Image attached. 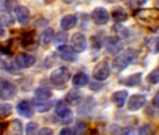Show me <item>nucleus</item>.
Wrapping results in <instances>:
<instances>
[{
	"label": "nucleus",
	"mask_w": 159,
	"mask_h": 135,
	"mask_svg": "<svg viewBox=\"0 0 159 135\" xmlns=\"http://www.w3.org/2000/svg\"><path fill=\"white\" fill-rule=\"evenodd\" d=\"M135 18L143 26L152 31L159 29V10L157 9H141L136 12Z\"/></svg>",
	"instance_id": "nucleus-1"
},
{
	"label": "nucleus",
	"mask_w": 159,
	"mask_h": 135,
	"mask_svg": "<svg viewBox=\"0 0 159 135\" xmlns=\"http://www.w3.org/2000/svg\"><path fill=\"white\" fill-rule=\"evenodd\" d=\"M136 51L134 49H127L118 54L112 61V68L116 72H121L133 62L136 57Z\"/></svg>",
	"instance_id": "nucleus-2"
},
{
	"label": "nucleus",
	"mask_w": 159,
	"mask_h": 135,
	"mask_svg": "<svg viewBox=\"0 0 159 135\" xmlns=\"http://www.w3.org/2000/svg\"><path fill=\"white\" fill-rule=\"evenodd\" d=\"M70 72L66 67L57 68L54 71L52 72L50 75V80L54 86H64L66 85L70 79Z\"/></svg>",
	"instance_id": "nucleus-3"
},
{
	"label": "nucleus",
	"mask_w": 159,
	"mask_h": 135,
	"mask_svg": "<svg viewBox=\"0 0 159 135\" xmlns=\"http://www.w3.org/2000/svg\"><path fill=\"white\" fill-rule=\"evenodd\" d=\"M111 73L110 70V65L108 61L103 60L98 62L93 70L92 75L97 81H105L109 78Z\"/></svg>",
	"instance_id": "nucleus-4"
},
{
	"label": "nucleus",
	"mask_w": 159,
	"mask_h": 135,
	"mask_svg": "<svg viewBox=\"0 0 159 135\" xmlns=\"http://www.w3.org/2000/svg\"><path fill=\"white\" fill-rule=\"evenodd\" d=\"M55 114L60 119H62L63 124H69L73 120V114L70 108L64 101H58L55 106Z\"/></svg>",
	"instance_id": "nucleus-5"
},
{
	"label": "nucleus",
	"mask_w": 159,
	"mask_h": 135,
	"mask_svg": "<svg viewBox=\"0 0 159 135\" xmlns=\"http://www.w3.org/2000/svg\"><path fill=\"white\" fill-rule=\"evenodd\" d=\"M16 94V86L6 80L0 81V100H11Z\"/></svg>",
	"instance_id": "nucleus-6"
},
{
	"label": "nucleus",
	"mask_w": 159,
	"mask_h": 135,
	"mask_svg": "<svg viewBox=\"0 0 159 135\" xmlns=\"http://www.w3.org/2000/svg\"><path fill=\"white\" fill-rule=\"evenodd\" d=\"M91 19L97 26H104L110 20V14L108 11L103 7L96 8L91 13Z\"/></svg>",
	"instance_id": "nucleus-7"
},
{
	"label": "nucleus",
	"mask_w": 159,
	"mask_h": 135,
	"mask_svg": "<svg viewBox=\"0 0 159 135\" xmlns=\"http://www.w3.org/2000/svg\"><path fill=\"white\" fill-rule=\"evenodd\" d=\"M70 44L76 53H83L87 48L86 37L82 33H75L70 39Z\"/></svg>",
	"instance_id": "nucleus-8"
},
{
	"label": "nucleus",
	"mask_w": 159,
	"mask_h": 135,
	"mask_svg": "<svg viewBox=\"0 0 159 135\" xmlns=\"http://www.w3.org/2000/svg\"><path fill=\"white\" fill-rule=\"evenodd\" d=\"M36 63V57L29 54H20L15 58V65L18 69H28Z\"/></svg>",
	"instance_id": "nucleus-9"
},
{
	"label": "nucleus",
	"mask_w": 159,
	"mask_h": 135,
	"mask_svg": "<svg viewBox=\"0 0 159 135\" xmlns=\"http://www.w3.org/2000/svg\"><path fill=\"white\" fill-rule=\"evenodd\" d=\"M146 103V97L140 94L132 95L127 102V109L131 112H136L141 109Z\"/></svg>",
	"instance_id": "nucleus-10"
},
{
	"label": "nucleus",
	"mask_w": 159,
	"mask_h": 135,
	"mask_svg": "<svg viewBox=\"0 0 159 135\" xmlns=\"http://www.w3.org/2000/svg\"><path fill=\"white\" fill-rule=\"evenodd\" d=\"M14 12H15L17 21L19 22L20 25L25 26L29 23L30 18H31V14H30V11L27 7L16 6L14 9Z\"/></svg>",
	"instance_id": "nucleus-11"
},
{
	"label": "nucleus",
	"mask_w": 159,
	"mask_h": 135,
	"mask_svg": "<svg viewBox=\"0 0 159 135\" xmlns=\"http://www.w3.org/2000/svg\"><path fill=\"white\" fill-rule=\"evenodd\" d=\"M58 54L63 60L67 62H75L78 58L77 53L73 50V48L65 44L58 47Z\"/></svg>",
	"instance_id": "nucleus-12"
},
{
	"label": "nucleus",
	"mask_w": 159,
	"mask_h": 135,
	"mask_svg": "<svg viewBox=\"0 0 159 135\" xmlns=\"http://www.w3.org/2000/svg\"><path fill=\"white\" fill-rule=\"evenodd\" d=\"M16 110L21 116L25 118H31L34 115V107L28 100L20 101L16 106Z\"/></svg>",
	"instance_id": "nucleus-13"
},
{
	"label": "nucleus",
	"mask_w": 159,
	"mask_h": 135,
	"mask_svg": "<svg viewBox=\"0 0 159 135\" xmlns=\"http://www.w3.org/2000/svg\"><path fill=\"white\" fill-rule=\"evenodd\" d=\"M65 100L67 104L75 106V105H78L81 103V101L83 100V95L77 89H71L66 93Z\"/></svg>",
	"instance_id": "nucleus-14"
},
{
	"label": "nucleus",
	"mask_w": 159,
	"mask_h": 135,
	"mask_svg": "<svg viewBox=\"0 0 159 135\" xmlns=\"http://www.w3.org/2000/svg\"><path fill=\"white\" fill-rule=\"evenodd\" d=\"M77 25V17L74 14H66L60 20V27L63 31H67L75 27Z\"/></svg>",
	"instance_id": "nucleus-15"
},
{
	"label": "nucleus",
	"mask_w": 159,
	"mask_h": 135,
	"mask_svg": "<svg viewBox=\"0 0 159 135\" xmlns=\"http://www.w3.org/2000/svg\"><path fill=\"white\" fill-rule=\"evenodd\" d=\"M141 78H142V72H137V73L131 74V75L120 80V84L124 85L125 86H128V87L137 86L140 84Z\"/></svg>",
	"instance_id": "nucleus-16"
},
{
	"label": "nucleus",
	"mask_w": 159,
	"mask_h": 135,
	"mask_svg": "<svg viewBox=\"0 0 159 135\" xmlns=\"http://www.w3.org/2000/svg\"><path fill=\"white\" fill-rule=\"evenodd\" d=\"M127 97H128V92L126 90H119L112 94L111 100L117 107L122 108L125 105Z\"/></svg>",
	"instance_id": "nucleus-17"
},
{
	"label": "nucleus",
	"mask_w": 159,
	"mask_h": 135,
	"mask_svg": "<svg viewBox=\"0 0 159 135\" xmlns=\"http://www.w3.org/2000/svg\"><path fill=\"white\" fill-rule=\"evenodd\" d=\"M8 135H23L24 128L23 124L19 119H13L8 126Z\"/></svg>",
	"instance_id": "nucleus-18"
},
{
	"label": "nucleus",
	"mask_w": 159,
	"mask_h": 135,
	"mask_svg": "<svg viewBox=\"0 0 159 135\" xmlns=\"http://www.w3.org/2000/svg\"><path fill=\"white\" fill-rule=\"evenodd\" d=\"M111 16L115 23H123L128 19V14L125 10L122 7H115L111 11Z\"/></svg>",
	"instance_id": "nucleus-19"
},
{
	"label": "nucleus",
	"mask_w": 159,
	"mask_h": 135,
	"mask_svg": "<svg viewBox=\"0 0 159 135\" xmlns=\"http://www.w3.org/2000/svg\"><path fill=\"white\" fill-rule=\"evenodd\" d=\"M36 31L31 30L24 34L23 39H22V46L26 48V49H32V46L36 45Z\"/></svg>",
	"instance_id": "nucleus-20"
},
{
	"label": "nucleus",
	"mask_w": 159,
	"mask_h": 135,
	"mask_svg": "<svg viewBox=\"0 0 159 135\" xmlns=\"http://www.w3.org/2000/svg\"><path fill=\"white\" fill-rule=\"evenodd\" d=\"M89 82V78L86 73L84 72H78L74 75L72 79V84L74 86L77 87H83L85 86Z\"/></svg>",
	"instance_id": "nucleus-21"
},
{
	"label": "nucleus",
	"mask_w": 159,
	"mask_h": 135,
	"mask_svg": "<svg viewBox=\"0 0 159 135\" xmlns=\"http://www.w3.org/2000/svg\"><path fill=\"white\" fill-rule=\"evenodd\" d=\"M53 37H54V31L52 28L49 27V28H46L39 36V42L43 45V46H47L49 45L52 40H53Z\"/></svg>",
	"instance_id": "nucleus-22"
},
{
	"label": "nucleus",
	"mask_w": 159,
	"mask_h": 135,
	"mask_svg": "<svg viewBox=\"0 0 159 135\" xmlns=\"http://www.w3.org/2000/svg\"><path fill=\"white\" fill-rule=\"evenodd\" d=\"M15 19L8 11H0V25L3 26H11L14 25Z\"/></svg>",
	"instance_id": "nucleus-23"
},
{
	"label": "nucleus",
	"mask_w": 159,
	"mask_h": 135,
	"mask_svg": "<svg viewBox=\"0 0 159 135\" xmlns=\"http://www.w3.org/2000/svg\"><path fill=\"white\" fill-rule=\"evenodd\" d=\"M52 92L46 87H39L35 90V97L39 100H48L50 98H52Z\"/></svg>",
	"instance_id": "nucleus-24"
},
{
	"label": "nucleus",
	"mask_w": 159,
	"mask_h": 135,
	"mask_svg": "<svg viewBox=\"0 0 159 135\" xmlns=\"http://www.w3.org/2000/svg\"><path fill=\"white\" fill-rule=\"evenodd\" d=\"M34 107L37 112L39 113H46L50 111L52 107V101H47V100H39L34 102Z\"/></svg>",
	"instance_id": "nucleus-25"
},
{
	"label": "nucleus",
	"mask_w": 159,
	"mask_h": 135,
	"mask_svg": "<svg viewBox=\"0 0 159 135\" xmlns=\"http://www.w3.org/2000/svg\"><path fill=\"white\" fill-rule=\"evenodd\" d=\"M109 131L111 135H129L130 134V131L127 128L122 127L117 124L111 125Z\"/></svg>",
	"instance_id": "nucleus-26"
},
{
	"label": "nucleus",
	"mask_w": 159,
	"mask_h": 135,
	"mask_svg": "<svg viewBox=\"0 0 159 135\" xmlns=\"http://www.w3.org/2000/svg\"><path fill=\"white\" fill-rule=\"evenodd\" d=\"M112 32L115 34V36L119 39H126L129 35V31L128 29L120 25V24H116L115 26H112Z\"/></svg>",
	"instance_id": "nucleus-27"
},
{
	"label": "nucleus",
	"mask_w": 159,
	"mask_h": 135,
	"mask_svg": "<svg viewBox=\"0 0 159 135\" xmlns=\"http://www.w3.org/2000/svg\"><path fill=\"white\" fill-rule=\"evenodd\" d=\"M13 112V107L10 103H0V118H6Z\"/></svg>",
	"instance_id": "nucleus-28"
},
{
	"label": "nucleus",
	"mask_w": 159,
	"mask_h": 135,
	"mask_svg": "<svg viewBox=\"0 0 159 135\" xmlns=\"http://www.w3.org/2000/svg\"><path fill=\"white\" fill-rule=\"evenodd\" d=\"M156 128L152 124H145L139 129V135H154Z\"/></svg>",
	"instance_id": "nucleus-29"
},
{
	"label": "nucleus",
	"mask_w": 159,
	"mask_h": 135,
	"mask_svg": "<svg viewBox=\"0 0 159 135\" xmlns=\"http://www.w3.org/2000/svg\"><path fill=\"white\" fill-rule=\"evenodd\" d=\"M146 82L150 85H156L159 83V68H156L147 75Z\"/></svg>",
	"instance_id": "nucleus-30"
},
{
	"label": "nucleus",
	"mask_w": 159,
	"mask_h": 135,
	"mask_svg": "<svg viewBox=\"0 0 159 135\" xmlns=\"http://www.w3.org/2000/svg\"><path fill=\"white\" fill-rule=\"evenodd\" d=\"M39 125L36 122H29L25 128V135H38Z\"/></svg>",
	"instance_id": "nucleus-31"
},
{
	"label": "nucleus",
	"mask_w": 159,
	"mask_h": 135,
	"mask_svg": "<svg viewBox=\"0 0 159 135\" xmlns=\"http://www.w3.org/2000/svg\"><path fill=\"white\" fill-rule=\"evenodd\" d=\"M54 40L55 44H57L59 46L64 45L66 43V41L67 40V35L65 34L64 32H59L56 35V37H53V40Z\"/></svg>",
	"instance_id": "nucleus-32"
},
{
	"label": "nucleus",
	"mask_w": 159,
	"mask_h": 135,
	"mask_svg": "<svg viewBox=\"0 0 159 135\" xmlns=\"http://www.w3.org/2000/svg\"><path fill=\"white\" fill-rule=\"evenodd\" d=\"M148 45L153 53H158L159 52V38L151 40L149 41Z\"/></svg>",
	"instance_id": "nucleus-33"
},
{
	"label": "nucleus",
	"mask_w": 159,
	"mask_h": 135,
	"mask_svg": "<svg viewBox=\"0 0 159 135\" xmlns=\"http://www.w3.org/2000/svg\"><path fill=\"white\" fill-rule=\"evenodd\" d=\"M84 123H79L76 126L74 135H83L84 134Z\"/></svg>",
	"instance_id": "nucleus-34"
},
{
	"label": "nucleus",
	"mask_w": 159,
	"mask_h": 135,
	"mask_svg": "<svg viewBox=\"0 0 159 135\" xmlns=\"http://www.w3.org/2000/svg\"><path fill=\"white\" fill-rule=\"evenodd\" d=\"M38 135H53V130L51 128H42L39 132Z\"/></svg>",
	"instance_id": "nucleus-35"
},
{
	"label": "nucleus",
	"mask_w": 159,
	"mask_h": 135,
	"mask_svg": "<svg viewBox=\"0 0 159 135\" xmlns=\"http://www.w3.org/2000/svg\"><path fill=\"white\" fill-rule=\"evenodd\" d=\"M17 4V0H6L5 2V7L7 9H15Z\"/></svg>",
	"instance_id": "nucleus-36"
},
{
	"label": "nucleus",
	"mask_w": 159,
	"mask_h": 135,
	"mask_svg": "<svg viewBox=\"0 0 159 135\" xmlns=\"http://www.w3.org/2000/svg\"><path fill=\"white\" fill-rule=\"evenodd\" d=\"M59 135H74V132L70 128H64L59 132Z\"/></svg>",
	"instance_id": "nucleus-37"
},
{
	"label": "nucleus",
	"mask_w": 159,
	"mask_h": 135,
	"mask_svg": "<svg viewBox=\"0 0 159 135\" xmlns=\"http://www.w3.org/2000/svg\"><path fill=\"white\" fill-rule=\"evenodd\" d=\"M152 105L155 108H158L159 109V91L154 95V97L152 99Z\"/></svg>",
	"instance_id": "nucleus-38"
},
{
	"label": "nucleus",
	"mask_w": 159,
	"mask_h": 135,
	"mask_svg": "<svg viewBox=\"0 0 159 135\" xmlns=\"http://www.w3.org/2000/svg\"><path fill=\"white\" fill-rule=\"evenodd\" d=\"M4 36H5V30L1 26H0V38H2Z\"/></svg>",
	"instance_id": "nucleus-39"
},
{
	"label": "nucleus",
	"mask_w": 159,
	"mask_h": 135,
	"mask_svg": "<svg viewBox=\"0 0 159 135\" xmlns=\"http://www.w3.org/2000/svg\"><path fill=\"white\" fill-rule=\"evenodd\" d=\"M3 132V125L0 123V134H1Z\"/></svg>",
	"instance_id": "nucleus-40"
},
{
	"label": "nucleus",
	"mask_w": 159,
	"mask_h": 135,
	"mask_svg": "<svg viewBox=\"0 0 159 135\" xmlns=\"http://www.w3.org/2000/svg\"><path fill=\"white\" fill-rule=\"evenodd\" d=\"M63 1L66 3H71V2H73V0H63Z\"/></svg>",
	"instance_id": "nucleus-41"
}]
</instances>
